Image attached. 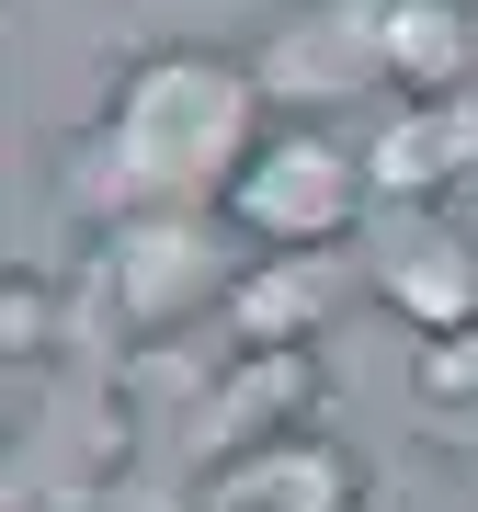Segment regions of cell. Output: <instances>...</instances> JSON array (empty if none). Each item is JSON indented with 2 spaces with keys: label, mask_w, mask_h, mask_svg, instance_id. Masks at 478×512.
Wrapping results in <instances>:
<instances>
[{
  "label": "cell",
  "mask_w": 478,
  "mask_h": 512,
  "mask_svg": "<svg viewBox=\"0 0 478 512\" xmlns=\"http://www.w3.org/2000/svg\"><path fill=\"white\" fill-rule=\"evenodd\" d=\"M262 103L274 92H262L251 57H217V46L137 57L114 80L103 126L69 148L80 217L126 228V217H205V205H228V183L262 148Z\"/></svg>",
  "instance_id": "1"
},
{
  "label": "cell",
  "mask_w": 478,
  "mask_h": 512,
  "mask_svg": "<svg viewBox=\"0 0 478 512\" xmlns=\"http://www.w3.org/2000/svg\"><path fill=\"white\" fill-rule=\"evenodd\" d=\"M217 217L251 239V251H342V239H365V217H376V171H365V148H342L319 126H285V137L251 148V171L228 183Z\"/></svg>",
  "instance_id": "2"
},
{
  "label": "cell",
  "mask_w": 478,
  "mask_h": 512,
  "mask_svg": "<svg viewBox=\"0 0 478 512\" xmlns=\"http://www.w3.org/2000/svg\"><path fill=\"white\" fill-rule=\"evenodd\" d=\"M228 285H239V262L217 239V205L205 217H126V228H103V262H92V296L114 330H183L205 308H228Z\"/></svg>",
  "instance_id": "3"
},
{
  "label": "cell",
  "mask_w": 478,
  "mask_h": 512,
  "mask_svg": "<svg viewBox=\"0 0 478 512\" xmlns=\"http://www.w3.org/2000/svg\"><path fill=\"white\" fill-rule=\"evenodd\" d=\"M387 12L399 0H296L274 35L251 46L262 92L274 103H365V92H399V57H387Z\"/></svg>",
  "instance_id": "4"
},
{
  "label": "cell",
  "mask_w": 478,
  "mask_h": 512,
  "mask_svg": "<svg viewBox=\"0 0 478 512\" xmlns=\"http://www.w3.org/2000/svg\"><path fill=\"white\" fill-rule=\"evenodd\" d=\"M365 274L410 330H467L478 319V217L467 205H376Z\"/></svg>",
  "instance_id": "5"
},
{
  "label": "cell",
  "mask_w": 478,
  "mask_h": 512,
  "mask_svg": "<svg viewBox=\"0 0 478 512\" xmlns=\"http://www.w3.org/2000/svg\"><path fill=\"white\" fill-rule=\"evenodd\" d=\"M194 512H365V467L331 433H274L251 456H217Z\"/></svg>",
  "instance_id": "6"
},
{
  "label": "cell",
  "mask_w": 478,
  "mask_h": 512,
  "mask_svg": "<svg viewBox=\"0 0 478 512\" xmlns=\"http://www.w3.org/2000/svg\"><path fill=\"white\" fill-rule=\"evenodd\" d=\"M308 410H319V353L308 342H239V365L194 410V456H251L274 433H308Z\"/></svg>",
  "instance_id": "7"
},
{
  "label": "cell",
  "mask_w": 478,
  "mask_h": 512,
  "mask_svg": "<svg viewBox=\"0 0 478 512\" xmlns=\"http://www.w3.org/2000/svg\"><path fill=\"white\" fill-rule=\"evenodd\" d=\"M342 308V251H251L228 285L239 342H319V319Z\"/></svg>",
  "instance_id": "8"
},
{
  "label": "cell",
  "mask_w": 478,
  "mask_h": 512,
  "mask_svg": "<svg viewBox=\"0 0 478 512\" xmlns=\"http://www.w3.org/2000/svg\"><path fill=\"white\" fill-rule=\"evenodd\" d=\"M433 410H478V319L467 330H422V365H410Z\"/></svg>",
  "instance_id": "9"
},
{
  "label": "cell",
  "mask_w": 478,
  "mask_h": 512,
  "mask_svg": "<svg viewBox=\"0 0 478 512\" xmlns=\"http://www.w3.org/2000/svg\"><path fill=\"white\" fill-rule=\"evenodd\" d=\"M12 353H23V365L46 353V285H12Z\"/></svg>",
  "instance_id": "10"
},
{
  "label": "cell",
  "mask_w": 478,
  "mask_h": 512,
  "mask_svg": "<svg viewBox=\"0 0 478 512\" xmlns=\"http://www.w3.org/2000/svg\"><path fill=\"white\" fill-rule=\"evenodd\" d=\"M467 217H478V205H467Z\"/></svg>",
  "instance_id": "11"
}]
</instances>
